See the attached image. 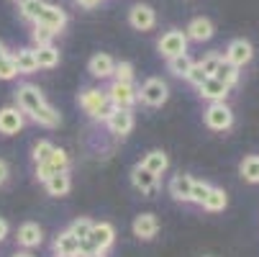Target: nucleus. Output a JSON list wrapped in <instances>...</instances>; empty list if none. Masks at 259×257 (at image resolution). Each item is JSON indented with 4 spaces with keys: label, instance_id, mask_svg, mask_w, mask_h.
<instances>
[{
    "label": "nucleus",
    "instance_id": "6e6552de",
    "mask_svg": "<svg viewBox=\"0 0 259 257\" xmlns=\"http://www.w3.org/2000/svg\"><path fill=\"white\" fill-rule=\"evenodd\" d=\"M88 242H90L93 249H98V252L110 249V247H113V242H116V229H113V224H108V222L93 224V232H90Z\"/></svg>",
    "mask_w": 259,
    "mask_h": 257
},
{
    "label": "nucleus",
    "instance_id": "f8f14e48",
    "mask_svg": "<svg viewBox=\"0 0 259 257\" xmlns=\"http://www.w3.org/2000/svg\"><path fill=\"white\" fill-rule=\"evenodd\" d=\"M128 23H131L136 31H149V28H154V23H157V13H154L152 6L139 3V6L131 8V13H128Z\"/></svg>",
    "mask_w": 259,
    "mask_h": 257
},
{
    "label": "nucleus",
    "instance_id": "bb28decb",
    "mask_svg": "<svg viewBox=\"0 0 259 257\" xmlns=\"http://www.w3.org/2000/svg\"><path fill=\"white\" fill-rule=\"evenodd\" d=\"M239 172H241V177H244L246 182L256 186V182H259V155H249V157H244L241 165H239Z\"/></svg>",
    "mask_w": 259,
    "mask_h": 257
},
{
    "label": "nucleus",
    "instance_id": "cd10ccee",
    "mask_svg": "<svg viewBox=\"0 0 259 257\" xmlns=\"http://www.w3.org/2000/svg\"><path fill=\"white\" fill-rule=\"evenodd\" d=\"M193 64H195V62L188 57V52H185V54H177V57H172L167 67H169V72H172L175 78H188V72L193 69Z\"/></svg>",
    "mask_w": 259,
    "mask_h": 257
},
{
    "label": "nucleus",
    "instance_id": "4c0bfd02",
    "mask_svg": "<svg viewBox=\"0 0 259 257\" xmlns=\"http://www.w3.org/2000/svg\"><path fill=\"white\" fill-rule=\"evenodd\" d=\"M188 80H190V83L198 88V85H203V83L208 80V75L203 72V67H200V64H193V69L188 72Z\"/></svg>",
    "mask_w": 259,
    "mask_h": 257
},
{
    "label": "nucleus",
    "instance_id": "4468645a",
    "mask_svg": "<svg viewBox=\"0 0 259 257\" xmlns=\"http://www.w3.org/2000/svg\"><path fill=\"white\" fill-rule=\"evenodd\" d=\"M16 239H18V244H21L23 249H33V247H39V244H41L44 232H41V227H39V224L26 222V224H21V227H18Z\"/></svg>",
    "mask_w": 259,
    "mask_h": 257
},
{
    "label": "nucleus",
    "instance_id": "c9c22d12",
    "mask_svg": "<svg viewBox=\"0 0 259 257\" xmlns=\"http://www.w3.org/2000/svg\"><path fill=\"white\" fill-rule=\"evenodd\" d=\"M16 75H18V69L13 64V57L8 54V57L0 59V80H13Z\"/></svg>",
    "mask_w": 259,
    "mask_h": 257
},
{
    "label": "nucleus",
    "instance_id": "aec40b11",
    "mask_svg": "<svg viewBox=\"0 0 259 257\" xmlns=\"http://www.w3.org/2000/svg\"><path fill=\"white\" fill-rule=\"evenodd\" d=\"M139 165H141V167H146L149 172H154V175L159 177V175L169 167V157H167L162 150H152V152H146V155H144V160H141Z\"/></svg>",
    "mask_w": 259,
    "mask_h": 257
},
{
    "label": "nucleus",
    "instance_id": "c03bdc74",
    "mask_svg": "<svg viewBox=\"0 0 259 257\" xmlns=\"http://www.w3.org/2000/svg\"><path fill=\"white\" fill-rule=\"evenodd\" d=\"M13 257H33V254H31V252H28V249H21V252H16V254H13Z\"/></svg>",
    "mask_w": 259,
    "mask_h": 257
},
{
    "label": "nucleus",
    "instance_id": "0eeeda50",
    "mask_svg": "<svg viewBox=\"0 0 259 257\" xmlns=\"http://www.w3.org/2000/svg\"><path fill=\"white\" fill-rule=\"evenodd\" d=\"M157 47H159L162 57L172 59V57H177V54H185V52H188V36H185L182 31H167L162 39H159Z\"/></svg>",
    "mask_w": 259,
    "mask_h": 257
},
{
    "label": "nucleus",
    "instance_id": "f03ea898",
    "mask_svg": "<svg viewBox=\"0 0 259 257\" xmlns=\"http://www.w3.org/2000/svg\"><path fill=\"white\" fill-rule=\"evenodd\" d=\"M16 105L21 108L23 114L33 116L36 111H41V108L47 105V98H44V93H41L39 88H36V85L23 83V85H18V88H16Z\"/></svg>",
    "mask_w": 259,
    "mask_h": 257
},
{
    "label": "nucleus",
    "instance_id": "c756f323",
    "mask_svg": "<svg viewBox=\"0 0 259 257\" xmlns=\"http://www.w3.org/2000/svg\"><path fill=\"white\" fill-rule=\"evenodd\" d=\"M52 152H54V144H52V141H47V139H41V141H36V144H33L31 157H33V162H36V165H39V162H47V160L52 157Z\"/></svg>",
    "mask_w": 259,
    "mask_h": 257
},
{
    "label": "nucleus",
    "instance_id": "a878e982",
    "mask_svg": "<svg viewBox=\"0 0 259 257\" xmlns=\"http://www.w3.org/2000/svg\"><path fill=\"white\" fill-rule=\"evenodd\" d=\"M218 83H224L229 90L239 83V67H234V64H229L226 59H221V64H218V69H215V75H213Z\"/></svg>",
    "mask_w": 259,
    "mask_h": 257
},
{
    "label": "nucleus",
    "instance_id": "37998d69",
    "mask_svg": "<svg viewBox=\"0 0 259 257\" xmlns=\"http://www.w3.org/2000/svg\"><path fill=\"white\" fill-rule=\"evenodd\" d=\"M80 257H105V252H98V249H93V252H85V254H80Z\"/></svg>",
    "mask_w": 259,
    "mask_h": 257
},
{
    "label": "nucleus",
    "instance_id": "39448f33",
    "mask_svg": "<svg viewBox=\"0 0 259 257\" xmlns=\"http://www.w3.org/2000/svg\"><path fill=\"white\" fill-rule=\"evenodd\" d=\"M105 93H108V100L116 108H123V111H131V108L136 105V100H139V93H136L134 83H116L113 80V85H110Z\"/></svg>",
    "mask_w": 259,
    "mask_h": 257
},
{
    "label": "nucleus",
    "instance_id": "a211bd4d",
    "mask_svg": "<svg viewBox=\"0 0 259 257\" xmlns=\"http://www.w3.org/2000/svg\"><path fill=\"white\" fill-rule=\"evenodd\" d=\"M44 188H47L49 196L62 198V196H67V193L72 191V177H69V172H54V175L44 182Z\"/></svg>",
    "mask_w": 259,
    "mask_h": 257
},
{
    "label": "nucleus",
    "instance_id": "9d476101",
    "mask_svg": "<svg viewBox=\"0 0 259 257\" xmlns=\"http://www.w3.org/2000/svg\"><path fill=\"white\" fill-rule=\"evenodd\" d=\"M131 182H134V188H136L141 196H152V193L157 191V186H159V177H157L154 172H149L146 167L136 165V167L131 170Z\"/></svg>",
    "mask_w": 259,
    "mask_h": 257
},
{
    "label": "nucleus",
    "instance_id": "393cba45",
    "mask_svg": "<svg viewBox=\"0 0 259 257\" xmlns=\"http://www.w3.org/2000/svg\"><path fill=\"white\" fill-rule=\"evenodd\" d=\"M226 203H229V196H226V191L224 188H210L208 191V196H205V201L200 203L205 211H210V213H215V211H224L226 208Z\"/></svg>",
    "mask_w": 259,
    "mask_h": 257
},
{
    "label": "nucleus",
    "instance_id": "72a5a7b5",
    "mask_svg": "<svg viewBox=\"0 0 259 257\" xmlns=\"http://www.w3.org/2000/svg\"><path fill=\"white\" fill-rule=\"evenodd\" d=\"M113 80L116 83H131L134 80V64L131 62H118L113 67Z\"/></svg>",
    "mask_w": 259,
    "mask_h": 257
},
{
    "label": "nucleus",
    "instance_id": "ea45409f",
    "mask_svg": "<svg viewBox=\"0 0 259 257\" xmlns=\"http://www.w3.org/2000/svg\"><path fill=\"white\" fill-rule=\"evenodd\" d=\"M8 177H11V167H8L6 160H0V186H6Z\"/></svg>",
    "mask_w": 259,
    "mask_h": 257
},
{
    "label": "nucleus",
    "instance_id": "a19ab883",
    "mask_svg": "<svg viewBox=\"0 0 259 257\" xmlns=\"http://www.w3.org/2000/svg\"><path fill=\"white\" fill-rule=\"evenodd\" d=\"M8 232H11V227H8V222H6V218H0V242H3V239L8 237Z\"/></svg>",
    "mask_w": 259,
    "mask_h": 257
},
{
    "label": "nucleus",
    "instance_id": "c85d7f7f",
    "mask_svg": "<svg viewBox=\"0 0 259 257\" xmlns=\"http://www.w3.org/2000/svg\"><path fill=\"white\" fill-rule=\"evenodd\" d=\"M44 0H18V11H21V16L26 18V21H33L36 23V18L41 16V11H44Z\"/></svg>",
    "mask_w": 259,
    "mask_h": 257
},
{
    "label": "nucleus",
    "instance_id": "412c9836",
    "mask_svg": "<svg viewBox=\"0 0 259 257\" xmlns=\"http://www.w3.org/2000/svg\"><path fill=\"white\" fill-rule=\"evenodd\" d=\"M113 67H116V62L110 59L108 54H95V57L90 59V75L98 78V80L113 78Z\"/></svg>",
    "mask_w": 259,
    "mask_h": 257
},
{
    "label": "nucleus",
    "instance_id": "58836bf2",
    "mask_svg": "<svg viewBox=\"0 0 259 257\" xmlns=\"http://www.w3.org/2000/svg\"><path fill=\"white\" fill-rule=\"evenodd\" d=\"M54 172H57V170H54L49 162H39V165H36V177H39L41 182H47V180H49Z\"/></svg>",
    "mask_w": 259,
    "mask_h": 257
},
{
    "label": "nucleus",
    "instance_id": "423d86ee",
    "mask_svg": "<svg viewBox=\"0 0 259 257\" xmlns=\"http://www.w3.org/2000/svg\"><path fill=\"white\" fill-rule=\"evenodd\" d=\"M26 124V114L21 111L18 105H6L0 108V134L3 136H13L23 129Z\"/></svg>",
    "mask_w": 259,
    "mask_h": 257
},
{
    "label": "nucleus",
    "instance_id": "49530a36",
    "mask_svg": "<svg viewBox=\"0 0 259 257\" xmlns=\"http://www.w3.org/2000/svg\"><path fill=\"white\" fill-rule=\"evenodd\" d=\"M54 257H80V254H54Z\"/></svg>",
    "mask_w": 259,
    "mask_h": 257
},
{
    "label": "nucleus",
    "instance_id": "f704fd0d",
    "mask_svg": "<svg viewBox=\"0 0 259 257\" xmlns=\"http://www.w3.org/2000/svg\"><path fill=\"white\" fill-rule=\"evenodd\" d=\"M213 186H208V182H203V180H193V191H190V203H203L205 201V196H208V191H210Z\"/></svg>",
    "mask_w": 259,
    "mask_h": 257
},
{
    "label": "nucleus",
    "instance_id": "a18cd8bd",
    "mask_svg": "<svg viewBox=\"0 0 259 257\" xmlns=\"http://www.w3.org/2000/svg\"><path fill=\"white\" fill-rule=\"evenodd\" d=\"M3 57H8V49H6V44H3V42H0V59H3Z\"/></svg>",
    "mask_w": 259,
    "mask_h": 257
},
{
    "label": "nucleus",
    "instance_id": "e433bc0d",
    "mask_svg": "<svg viewBox=\"0 0 259 257\" xmlns=\"http://www.w3.org/2000/svg\"><path fill=\"white\" fill-rule=\"evenodd\" d=\"M221 59H224L221 54H208V57H205L203 62H198V64L203 67V72H205L208 78H213V75H215V69H218V64H221Z\"/></svg>",
    "mask_w": 259,
    "mask_h": 257
},
{
    "label": "nucleus",
    "instance_id": "79ce46f5",
    "mask_svg": "<svg viewBox=\"0 0 259 257\" xmlns=\"http://www.w3.org/2000/svg\"><path fill=\"white\" fill-rule=\"evenodd\" d=\"M100 3H103V0H77V6H82V8H95Z\"/></svg>",
    "mask_w": 259,
    "mask_h": 257
},
{
    "label": "nucleus",
    "instance_id": "4be33fe9",
    "mask_svg": "<svg viewBox=\"0 0 259 257\" xmlns=\"http://www.w3.org/2000/svg\"><path fill=\"white\" fill-rule=\"evenodd\" d=\"M13 57V64H16V69H18V75H33L36 69V54H33V49H18L16 54H11Z\"/></svg>",
    "mask_w": 259,
    "mask_h": 257
},
{
    "label": "nucleus",
    "instance_id": "6ab92c4d",
    "mask_svg": "<svg viewBox=\"0 0 259 257\" xmlns=\"http://www.w3.org/2000/svg\"><path fill=\"white\" fill-rule=\"evenodd\" d=\"M198 90H200V95H203L205 100H210V103H224L226 95H229V88H226L224 83H218L215 78H208L203 85H198Z\"/></svg>",
    "mask_w": 259,
    "mask_h": 257
},
{
    "label": "nucleus",
    "instance_id": "b1692460",
    "mask_svg": "<svg viewBox=\"0 0 259 257\" xmlns=\"http://www.w3.org/2000/svg\"><path fill=\"white\" fill-rule=\"evenodd\" d=\"M54 254H80V239L72 237L69 229L54 239Z\"/></svg>",
    "mask_w": 259,
    "mask_h": 257
},
{
    "label": "nucleus",
    "instance_id": "9b49d317",
    "mask_svg": "<svg viewBox=\"0 0 259 257\" xmlns=\"http://www.w3.org/2000/svg\"><path fill=\"white\" fill-rule=\"evenodd\" d=\"M105 124H108V131H110V134H116V136H128V134L134 131V111H123V108H116Z\"/></svg>",
    "mask_w": 259,
    "mask_h": 257
},
{
    "label": "nucleus",
    "instance_id": "1a4fd4ad",
    "mask_svg": "<svg viewBox=\"0 0 259 257\" xmlns=\"http://www.w3.org/2000/svg\"><path fill=\"white\" fill-rule=\"evenodd\" d=\"M251 57H254V47L249 44V42H244V39H234L231 44H229V49H226V62L229 64H234V67H244V64H249L251 62Z\"/></svg>",
    "mask_w": 259,
    "mask_h": 257
},
{
    "label": "nucleus",
    "instance_id": "7c9ffc66",
    "mask_svg": "<svg viewBox=\"0 0 259 257\" xmlns=\"http://www.w3.org/2000/svg\"><path fill=\"white\" fill-rule=\"evenodd\" d=\"M54 36H57V33H54V31H49L47 26H39V23H33L31 39H33V44H36V47H49Z\"/></svg>",
    "mask_w": 259,
    "mask_h": 257
},
{
    "label": "nucleus",
    "instance_id": "2f4dec72",
    "mask_svg": "<svg viewBox=\"0 0 259 257\" xmlns=\"http://www.w3.org/2000/svg\"><path fill=\"white\" fill-rule=\"evenodd\" d=\"M57 172H69V155L64 152V150H57V146H54V152H52V157L47 160Z\"/></svg>",
    "mask_w": 259,
    "mask_h": 257
},
{
    "label": "nucleus",
    "instance_id": "f3484780",
    "mask_svg": "<svg viewBox=\"0 0 259 257\" xmlns=\"http://www.w3.org/2000/svg\"><path fill=\"white\" fill-rule=\"evenodd\" d=\"M215 33V28H213V23H210V18H193L190 21V26H188V33H185V36H188V39H193V42H208L210 39V36Z\"/></svg>",
    "mask_w": 259,
    "mask_h": 257
},
{
    "label": "nucleus",
    "instance_id": "473e14b6",
    "mask_svg": "<svg viewBox=\"0 0 259 257\" xmlns=\"http://www.w3.org/2000/svg\"><path fill=\"white\" fill-rule=\"evenodd\" d=\"M90 232H93V222H90V218H77V222L69 227V234L77 237L80 242H85L90 237Z\"/></svg>",
    "mask_w": 259,
    "mask_h": 257
},
{
    "label": "nucleus",
    "instance_id": "f257e3e1",
    "mask_svg": "<svg viewBox=\"0 0 259 257\" xmlns=\"http://www.w3.org/2000/svg\"><path fill=\"white\" fill-rule=\"evenodd\" d=\"M80 105H82V111L95 119V121H108L110 114L116 111V105L108 100V93L105 90H98V88H88L80 93Z\"/></svg>",
    "mask_w": 259,
    "mask_h": 257
},
{
    "label": "nucleus",
    "instance_id": "20e7f679",
    "mask_svg": "<svg viewBox=\"0 0 259 257\" xmlns=\"http://www.w3.org/2000/svg\"><path fill=\"white\" fill-rule=\"evenodd\" d=\"M203 119H205V126L213 129V131H229L234 126V111L226 105V100L224 103H210L205 108Z\"/></svg>",
    "mask_w": 259,
    "mask_h": 257
},
{
    "label": "nucleus",
    "instance_id": "5701e85b",
    "mask_svg": "<svg viewBox=\"0 0 259 257\" xmlns=\"http://www.w3.org/2000/svg\"><path fill=\"white\" fill-rule=\"evenodd\" d=\"M33 54H36V67H41V69H54L59 64V49H54L52 44L49 47H36Z\"/></svg>",
    "mask_w": 259,
    "mask_h": 257
},
{
    "label": "nucleus",
    "instance_id": "ddd939ff",
    "mask_svg": "<svg viewBox=\"0 0 259 257\" xmlns=\"http://www.w3.org/2000/svg\"><path fill=\"white\" fill-rule=\"evenodd\" d=\"M36 23H39V26H47V28H49V31H54V33H59V31L67 26V13H64L59 6L47 3V6H44V11H41V16L36 18Z\"/></svg>",
    "mask_w": 259,
    "mask_h": 257
},
{
    "label": "nucleus",
    "instance_id": "2eb2a0df",
    "mask_svg": "<svg viewBox=\"0 0 259 257\" xmlns=\"http://www.w3.org/2000/svg\"><path fill=\"white\" fill-rule=\"evenodd\" d=\"M157 232H159V222L154 213H141L134 218V237L146 242V239H154Z\"/></svg>",
    "mask_w": 259,
    "mask_h": 257
},
{
    "label": "nucleus",
    "instance_id": "dca6fc26",
    "mask_svg": "<svg viewBox=\"0 0 259 257\" xmlns=\"http://www.w3.org/2000/svg\"><path fill=\"white\" fill-rule=\"evenodd\" d=\"M190 191H193V177H190V175L180 172V175H175V177L169 180V196H172L175 201L190 203Z\"/></svg>",
    "mask_w": 259,
    "mask_h": 257
},
{
    "label": "nucleus",
    "instance_id": "7ed1b4c3",
    "mask_svg": "<svg viewBox=\"0 0 259 257\" xmlns=\"http://www.w3.org/2000/svg\"><path fill=\"white\" fill-rule=\"evenodd\" d=\"M136 93H139V100H141L144 105H149V108H159V105H164L167 98H169V88H167V83L159 80V78H149Z\"/></svg>",
    "mask_w": 259,
    "mask_h": 257
}]
</instances>
